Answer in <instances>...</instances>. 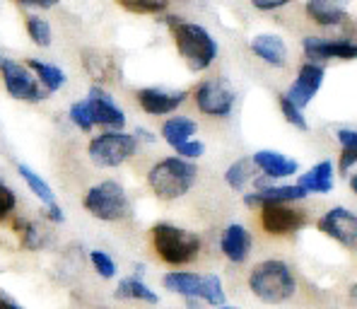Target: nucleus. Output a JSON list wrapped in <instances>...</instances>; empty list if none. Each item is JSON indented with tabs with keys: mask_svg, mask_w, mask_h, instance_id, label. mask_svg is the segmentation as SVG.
Masks as SVG:
<instances>
[{
	"mask_svg": "<svg viewBox=\"0 0 357 309\" xmlns=\"http://www.w3.org/2000/svg\"><path fill=\"white\" fill-rule=\"evenodd\" d=\"M15 208H17V193L5 184V181H0V223L13 216Z\"/></svg>",
	"mask_w": 357,
	"mask_h": 309,
	"instance_id": "c9c22d12",
	"label": "nucleus"
},
{
	"mask_svg": "<svg viewBox=\"0 0 357 309\" xmlns=\"http://www.w3.org/2000/svg\"><path fill=\"white\" fill-rule=\"evenodd\" d=\"M116 3L135 15H160L167 10L169 0H116Z\"/></svg>",
	"mask_w": 357,
	"mask_h": 309,
	"instance_id": "473e14b6",
	"label": "nucleus"
},
{
	"mask_svg": "<svg viewBox=\"0 0 357 309\" xmlns=\"http://www.w3.org/2000/svg\"><path fill=\"white\" fill-rule=\"evenodd\" d=\"M0 77H3L5 92L20 102H44L49 99V92L39 85L34 73L27 68V63H17L0 54Z\"/></svg>",
	"mask_w": 357,
	"mask_h": 309,
	"instance_id": "0eeeda50",
	"label": "nucleus"
},
{
	"mask_svg": "<svg viewBox=\"0 0 357 309\" xmlns=\"http://www.w3.org/2000/svg\"><path fill=\"white\" fill-rule=\"evenodd\" d=\"M167 24L172 27V39H174L178 56H181L191 73L208 70L218 61V39L203 24L188 22V20L181 17H167Z\"/></svg>",
	"mask_w": 357,
	"mask_h": 309,
	"instance_id": "f257e3e1",
	"label": "nucleus"
},
{
	"mask_svg": "<svg viewBox=\"0 0 357 309\" xmlns=\"http://www.w3.org/2000/svg\"><path fill=\"white\" fill-rule=\"evenodd\" d=\"M61 0H17V5L22 8H29V10H51L56 8Z\"/></svg>",
	"mask_w": 357,
	"mask_h": 309,
	"instance_id": "58836bf2",
	"label": "nucleus"
},
{
	"mask_svg": "<svg viewBox=\"0 0 357 309\" xmlns=\"http://www.w3.org/2000/svg\"><path fill=\"white\" fill-rule=\"evenodd\" d=\"M0 309H22V307H20L17 302H15L13 297L8 295V292L0 290Z\"/></svg>",
	"mask_w": 357,
	"mask_h": 309,
	"instance_id": "79ce46f5",
	"label": "nucleus"
},
{
	"mask_svg": "<svg viewBox=\"0 0 357 309\" xmlns=\"http://www.w3.org/2000/svg\"><path fill=\"white\" fill-rule=\"evenodd\" d=\"M350 5L353 0H307L304 13L319 27H340L345 20H350Z\"/></svg>",
	"mask_w": 357,
	"mask_h": 309,
	"instance_id": "a211bd4d",
	"label": "nucleus"
},
{
	"mask_svg": "<svg viewBox=\"0 0 357 309\" xmlns=\"http://www.w3.org/2000/svg\"><path fill=\"white\" fill-rule=\"evenodd\" d=\"M278 107H280V114L285 116L287 123L295 126L297 130H309V121H307V116H304V112L299 107H295L285 94L278 97Z\"/></svg>",
	"mask_w": 357,
	"mask_h": 309,
	"instance_id": "72a5a7b5",
	"label": "nucleus"
},
{
	"mask_svg": "<svg viewBox=\"0 0 357 309\" xmlns=\"http://www.w3.org/2000/svg\"><path fill=\"white\" fill-rule=\"evenodd\" d=\"M307 198V191L297 184H273V181L264 179V176H256L254 191L244 193V206L246 208H259L271 206V203H299Z\"/></svg>",
	"mask_w": 357,
	"mask_h": 309,
	"instance_id": "9b49d317",
	"label": "nucleus"
},
{
	"mask_svg": "<svg viewBox=\"0 0 357 309\" xmlns=\"http://www.w3.org/2000/svg\"><path fill=\"white\" fill-rule=\"evenodd\" d=\"M140 143L135 140L133 133L126 130H104V133L94 135L87 145L89 162L102 169H116L126 165L135 153H138Z\"/></svg>",
	"mask_w": 357,
	"mask_h": 309,
	"instance_id": "423d86ee",
	"label": "nucleus"
},
{
	"mask_svg": "<svg viewBox=\"0 0 357 309\" xmlns=\"http://www.w3.org/2000/svg\"><path fill=\"white\" fill-rule=\"evenodd\" d=\"M150 242L155 249L157 259L162 264L172 266V269H181L188 266L201 256L203 239L198 232L183 229L172 223H157L150 229Z\"/></svg>",
	"mask_w": 357,
	"mask_h": 309,
	"instance_id": "f03ea898",
	"label": "nucleus"
},
{
	"mask_svg": "<svg viewBox=\"0 0 357 309\" xmlns=\"http://www.w3.org/2000/svg\"><path fill=\"white\" fill-rule=\"evenodd\" d=\"M89 114H92L94 126H104L107 130H123L126 126V112L114 102V97L104 90L102 85H92L87 92Z\"/></svg>",
	"mask_w": 357,
	"mask_h": 309,
	"instance_id": "4468645a",
	"label": "nucleus"
},
{
	"mask_svg": "<svg viewBox=\"0 0 357 309\" xmlns=\"http://www.w3.org/2000/svg\"><path fill=\"white\" fill-rule=\"evenodd\" d=\"M249 290L266 305H282L297 295V278L285 261L266 259L251 269Z\"/></svg>",
	"mask_w": 357,
	"mask_h": 309,
	"instance_id": "7ed1b4c3",
	"label": "nucleus"
},
{
	"mask_svg": "<svg viewBox=\"0 0 357 309\" xmlns=\"http://www.w3.org/2000/svg\"><path fill=\"white\" fill-rule=\"evenodd\" d=\"M68 116H70V123L77 126L80 130H89L94 128V121H92V114H89V104L87 99H77V102L70 104V112H68Z\"/></svg>",
	"mask_w": 357,
	"mask_h": 309,
	"instance_id": "f704fd0d",
	"label": "nucleus"
},
{
	"mask_svg": "<svg viewBox=\"0 0 357 309\" xmlns=\"http://www.w3.org/2000/svg\"><path fill=\"white\" fill-rule=\"evenodd\" d=\"M198 179L196 162L181 157H165L148 169V186L162 201H178L193 188Z\"/></svg>",
	"mask_w": 357,
	"mask_h": 309,
	"instance_id": "20e7f679",
	"label": "nucleus"
},
{
	"mask_svg": "<svg viewBox=\"0 0 357 309\" xmlns=\"http://www.w3.org/2000/svg\"><path fill=\"white\" fill-rule=\"evenodd\" d=\"M324 80H326V70H324L321 63H309V61L302 63L297 70V77L287 87L285 97L304 112L312 104V99L319 94V90L324 87Z\"/></svg>",
	"mask_w": 357,
	"mask_h": 309,
	"instance_id": "ddd939ff",
	"label": "nucleus"
},
{
	"mask_svg": "<svg viewBox=\"0 0 357 309\" xmlns=\"http://www.w3.org/2000/svg\"><path fill=\"white\" fill-rule=\"evenodd\" d=\"M82 206L89 216L102 223H121L133 216V203L128 198V191L114 179L89 186L82 198Z\"/></svg>",
	"mask_w": 357,
	"mask_h": 309,
	"instance_id": "39448f33",
	"label": "nucleus"
},
{
	"mask_svg": "<svg viewBox=\"0 0 357 309\" xmlns=\"http://www.w3.org/2000/svg\"><path fill=\"white\" fill-rule=\"evenodd\" d=\"M196 133H198V123L193 121L191 116H169L162 123V130H160L162 140L174 150L178 145L196 138Z\"/></svg>",
	"mask_w": 357,
	"mask_h": 309,
	"instance_id": "4be33fe9",
	"label": "nucleus"
},
{
	"mask_svg": "<svg viewBox=\"0 0 357 309\" xmlns=\"http://www.w3.org/2000/svg\"><path fill=\"white\" fill-rule=\"evenodd\" d=\"M0 181H3V179H0Z\"/></svg>",
	"mask_w": 357,
	"mask_h": 309,
	"instance_id": "de8ad7c7",
	"label": "nucleus"
},
{
	"mask_svg": "<svg viewBox=\"0 0 357 309\" xmlns=\"http://www.w3.org/2000/svg\"><path fill=\"white\" fill-rule=\"evenodd\" d=\"M290 3L292 0H251V5H254L256 10H261V13H273V10H280Z\"/></svg>",
	"mask_w": 357,
	"mask_h": 309,
	"instance_id": "4c0bfd02",
	"label": "nucleus"
},
{
	"mask_svg": "<svg viewBox=\"0 0 357 309\" xmlns=\"http://www.w3.org/2000/svg\"><path fill=\"white\" fill-rule=\"evenodd\" d=\"M27 68L34 73V77L39 80V85L44 87L49 94H54V92H59L66 87V82H68L66 73H63L59 66H54V63H44L39 59H27Z\"/></svg>",
	"mask_w": 357,
	"mask_h": 309,
	"instance_id": "393cba45",
	"label": "nucleus"
},
{
	"mask_svg": "<svg viewBox=\"0 0 357 309\" xmlns=\"http://www.w3.org/2000/svg\"><path fill=\"white\" fill-rule=\"evenodd\" d=\"M302 51L309 63L319 61H355L357 59V41L355 39H328V36L309 34L302 39Z\"/></svg>",
	"mask_w": 357,
	"mask_h": 309,
	"instance_id": "f8f14e48",
	"label": "nucleus"
},
{
	"mask_svg": "<svg viewBox=\"0 0 357 309\" xmlns=\"http://www.w3.org/2000/svg\"><path fill=\"white\" fill-rule=\"evenodd\" d=\"M251 247H254V237L246 229V225L241 223H232L222 229L220 234V251L222 256L234 266H241L249 261L251 256Z\"/></svg>",
	"mask_w": 357,
	"mask_h": 309,
	"instance_id": "f3484780",
	"label": "nucleus"
},
{
	"mask_svg": "<svg viewBox=\"0 0 357 309\" xmlns=\"http://www.w3.org/2000/svg\"><path fill=\"white\" fill-rule=\"evenodd\" d=\"M234 102H237V94L222 77H208V80L198 82L193 90L196 109L210 119H227L234 109Z\"/></svg>",
	"mask_w": 357,
	"mask_h": 309,
	"instance_id": "6e6552de",
	"label": "nucleus"
},
{
	"mask_svg": "<svg viewBox=\"0 0 357 309\" xmlns=\"http://www.w3.org/2000/svg\"><path fill=\"white\" fill-rule=\"evenodd\" d=\"M256 176H259V169L254 167V160L251 157H239V160H234L225 169V184L232 188V191L244 193L246 186L256 181Z\"/></svg>",
	"mask_w": 357,
	"mask_h": 309,
	"instance_id": "b1692460",
	"label": "nucleus"
},
{
	"mask_svg": "<svg viewBox=\"0 0 357 309\" xmlns=\"http://www.w3.org/2000/svg\"><path fill=\"white\" fill-rule=\"evenodd\" d=\"M218 309H241V307H234V305H222V307H218Z\"/></svg>",
	"mask_w": 357,
	"mask_h": 309,
	"instance_id": "a18cd8bd",
	"label": "nucleus"
},
{
	"mask_svg": "<svg viewBox=\"0 0 357 309\" xmlns=\"http://www.w3.org/2000/svg\"><path fill=\"white\" fill-rule=\"evenodd\" d=\"M251 160H254V167L259 169V174L268 181H282L299 174V162L278 153V150H256L251 155Z\"/></svg>",
	"mask_w": 357,
	"mask_h": 309,
	"instance_id": "dca6fc26",
	"label": "nucleus"
},
{
	"mask_svg": "<svg viewBox=\"0 0 357 309\" xmlns=\"http://www.w3.org/2000/svg\"><path fill=\"white\" fill-rule=\"evenodd\" d=\"M97 309H112V307H97Z\"/></svg>",
	"mask_w": 357,
	"mask_h": 309,
	"instance_id": "49530a36",
	"label": "nucleus"
},
{
	"mask_svg": "<svg viewBox=\"0 0 357 309\" xmlns=\"http://www.w3.org/2000/svg\"><path fill=\"white\" fill-rule=\"evenodd\" d=\"M17 229L22 232V247L29 251L46 249L51 244V237H54L49 225L39 223V220H20Z\"/></svg>",
	"mask_w": 357,
	"mask_h": 309,
	"instance_id": "a878e982",
	"label": "nucleus"
},
{
	"mask_svg": "<svg viewBox=\"0 0 357 309\" xmlns=\"http://www.w3.org/2000/svg\"><path fill=\"white\" fill-rule=\"evenodd\" d=\"M133 135H135V140H138V143H155V140H157V135L152 133V130H148V128H135Z\"/></svg>",
	"mask_w": 357,
	"mask_h": 309,
	"instance_id": "a19ab883",
	"label": "nucleus"
},
{
	"mask_svg": "<svg viewBox=\"0 0 357 309\" xmlns=\"http://www.w3.org/2000/svg\"><path fill=\"white\" fill-rule=\"evenodd\" d=\"M24 27H27L29 39L34 41L36 46H41V49H49V46L54 44V29H51L49 20L39 17V15H29Z\"/></svg>",
	"mask_w": 357,
	"mask_h": 309,
	"instance_id": "c756f323",
	"label": "nucleus"
},
{
	"mask_svg": "<svg viewBox=\"0 0 357 309\" xmlns=\"http://www.w3.org/2000/svg\"><path fill=\"white\" fill-rule=\"evenodd\" d=\"M201 302L208 307H222L227 305V295H225L222 278L218 273H203L201 285Z\"/></svg>",
	"mask_w": 357,
	"mask_h": 309,
	"instance_id": "c85d7f7f",
	"label": "nucleus"
},
{
	"mask_svg": "<svg viewBox=\"0 0 357 309\" xmlns=\"http://www.w3.org/2000/svg\"><path fill=\"white\" fill-rule=\"evenodd\" d=\"M116 300H130V302H145V305H157L160 295L138 276H128V278H121L116 290H114Z\"/></svg>",
	"mask_w": 357,
	"mask_h": 309,
	"instance_id": "5701e85b",
	"label": "nucleus"
},
{
	"mask_svg": "<svg viewBox=\"0 0 357 309\" xmlns=\"http://www.w3.org/2000/svg\"><path fill=\"white\" fill-rule=\"evenodd\" d=\"M335 140L340 143L338 169L343 172V174H350V169L357 165V130L338 128V130H335Z\"/></svg>",
	"mask_w": 357,
	"mask_h": 309,
	"instance_id": "cd10ccee",
	"label": "nucleus"
},
{
	"mask_svg": "<svg viewBox=\"0 0 357 309\" xmlns=\"http://www.w3.org/2000/svg\"><path fill=\"white\" fill-rule=\"evenodd\" d=\"M317 229L345 249H357V213L345 206H333L319 218Z\"/></svg>",
	"mask_w": 357,
	"mask_h": 309,
	"instance_id": "9d476101",
	"label": "nucleus"
},
{
	"mask_svg": "<svg viewBox=\"0 0 357 309\" xmlns=\"http://www.w3.org/2000/svg\"><path fill=\"white\" fill-rule=\"evenodd\" d=\"M259 225L271 237H290L307 225V213L295 203H271L259 208Z\"/></svg>",
	"mask_w": 357,
	"mask_h": 309,
	"instance_id": "1a4fd4ad",
	"label": "nucleus"
},
{
	"mask_svg": "<svg viewBox=\"0 0 357 309\" xmlns=\"http://www.w3.org/2000/svg\"><path fill=\"white\" fill-rule=\"evenodd\" d=\"M188 92L186 90H160V87H143V90L135 92V102L143 109L148 116H167V114H174L183 102H186Z\"/></svg>",
	"mask_w": 357,
	"mask_h": 309,
	"instance_id": "2eb2a0df",
	"label": "nucleus"
},
{
	"mask_svg": "<svg viewBox=\"0 0 357 309\" xmlns=\"http://www.w3.org/2000/svg\"><path fill=\"white\" fill-rule=\"evenodd\" d=\"M249 49L256 59L264 61L266 66H271V68H285L287 59H290L285 39L278 34H256L254 39L249 41Z\"/></svg>",
	"mask_w": 357,
	"mask_h": 309,
	"instance_id": "6ab92c4d",
	"label": "nucleus"
},
{
	"mask_svg": "<svg viewBox=\"0 0 357 309\" xmlns=\"http://www.w3.org/2000/svg\"><path fill=\"white\" fill-rule=\"evenodd\" d=\"M162 285L165 290L174 292L183 300H201V285L203 273H193V271H169L162 276Z\"/></svg>",
	"mask_w": 357,
	"mask_h": 309,
	"instance_id": "412c9836",
	"label": "nucleus"
},
{
	"mask_svg": "<svg viewBox=\"0 0 357 309\" xmlns=\"http://www.w3.org/2000/svg\"><path fill=\"white\" fill-rule=\"evenodd\" d=\"M89 264H92V269L97 271L99 278H104V280L116 278L119 266H116V261H114L112 256L107 254V251H102V249H92V251H89Z\"/></svg>",
	"mask_w": 357,
	"mask_h": 309,
	"instance_id": "2f4dec72",
	"label": "nucleus"
},
{
	"mask_svg": "<svg viewBox=\"0 0 357 309\" xmlns=\"http://www.w3.org/2000/svg\"><path fill=\"white\" fill-rule=\"evenodd\" d=\"M350 300H357V285L350 287Z\"/></svg>",
	"mask_w": 357,
	"mask_h": 309,
	"instance_id": "c03bdc74",
	"label": "nucleus"
},
{
	"mask_svg": "<svg viewBox=\"0 0 357 309\" xmlns=\"http://www.w3.org/2000/svg\"><path fill=\"white\" fill-rule=\"evenodd\" d=\"M85 68L87 73L94 77V85H102V82L107 80H114V61L112 59H102L99 54H92V51H87L85 54Z\"/></svg>",
	"mask_w": 357,
	"mask_h": 309,
	"instance_id": "7c9ffc66",
	"label": "nucleus"
},
{
	"mask_svg": "<svg viewBox=\"0 0 357 309\" xmlns=\"http://www.w3.org/2000/svg\"><path fill=\"white\" fill-rule=\"evenodd\" d=\"M176 157H181V160H188V162H196L201 160L203 155H206V143H201V140H188V143L178 145V148L174 150Z\"/></svg>",
	"mask_w": 357,
	"mask_h": 309,
	"instance_id": "e433bc0d",
	"label": "nucleus"
},
{
	"mask_svg": "<svg viewBox=\"0 0 357 309\" xmlns=\"http://www.w3.org/2000/svg\"><path fill=\"white\" fill-rule=\"evenodd\" d=\"M297 186H302L309 193H319V196H326L333 191L335 186V167L331 160H321L314 167H309L304 174H297Z\"/></svg>",
	"mask_w": 357,
	"mask_h": 309,
	"instance_id": "aec40b11",
	"label": "nucleus"
},
{
	"mask_svg": "<svg viewBox=\"0 0 357 309\" xmlns=\"http://www.w3.org/2000/svg\"><path fill=\"white\" fill-rule=\"evenodd\" d=\"M17 174H20V179L27 184L29 191L34 193V196L39 198V201L44 203L46 208L54 206V203H56V193H54V188H51L49 181H46L44 176L39 174V172H34L29 165H22V162H20V165H17Z\"/></svg>",
	"mask_w": 357,
	"mask_h": 309,
	"instance_id": "bb28decb",
	"label": "nucleus"
},
{
	"mask_svg": "<svg viewBox=\"0 0 357 309\" xmlns=\"http://www.w3.org/2000/svg\"><path fill=\"white\" fill-rule=\"evenodd\" d=\"M348 184H350V191L357 196V172H353V174L348 176Z\"/></svg>",
	"mask_w": 357,
	"mask_h": 309,
	"instance_id": "37998d69",
	"label": "nucleus"
},
{
	"mask_svg": "<svg viewBox=\"0 0 357 309\" xmlns=\"http://www.w3.org/2000/svg\"><path fill=\"white\" fill-rule=\"evenodd\" d=\"M46 218H49L51 223H56V225L66 223V213H63V208L59 206V203H54V206L46 208Z\"/></svg>",
	"mask_w": 357,
	"mask_h": 309,
	"instance_id": "ea45409f",
	"label": "nucleus"
}]
</instances>
